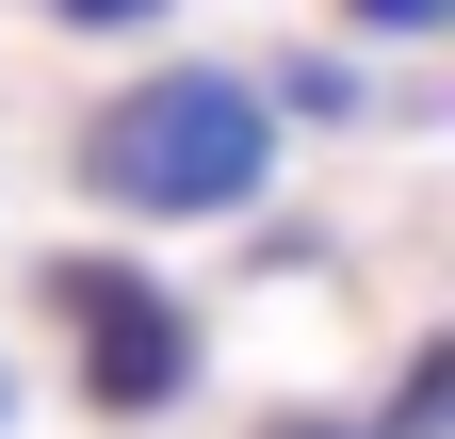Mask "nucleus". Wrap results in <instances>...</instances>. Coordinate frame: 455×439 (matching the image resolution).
<instances>
[{"instance_id": "1", "label": "nucleus", "mask_w": 455, "mask_h": 439, "mask_svg": "<svg viewBox=\"0 0 455 439\" xmlns=\"http://www.w3.org/2000/svg\"><path fill=\"white\" fill-rule=\"evenodd\" d=\"M260 163H276V115H260V82H228V66H163V82H114L98 98V131H82V180L114 212H260Z\"/></svg>"}, {"instance_id": "2", "label": "nucleus", "mask_w": 455, "mask_h": 439, "mask_svg": "<svg viewBox=\"0 0 455 439\" xmlns=\"http://www.w3.org/2000/svg\"><path fill=\"white\" fill-rule=\"evenodd\" d=\"M49 325H66V374H82V407L114 423H163L196 391V309L147 277V260H114V244H49Z\"/></svg>"}, {"instance_id": "3", "label": "nucleus", "mask_w": 455, "mask_h": 439, "mask_svg": "<svg viewBox=\"0 0 455 439\" xmlns=\"http://www.w3.org/2000/svg\"><path fill=\"white\" fill-rule=\"evenodd\" d=\"M260 115H309V131H341V115H358V66L293 49V66H260Z\"/></svg>"}, {"instance_id": "4", "label": "nucleus", "mask_w": 455, "mask_h": 439, "mask_svg": "<svg viewBox=\"0 0 455 439\" xmlns=\"http://www.w3.org/2000/svg\"><path fill=\"white\" fill-rule=\"evenodd\" d=\"M439 423H455V342H423V358H407V391H390V423H374V439H439Z\"/></svg>"}, {"instance_id": "5", "label": "nucleus", "mask_w": 455, "mask_h": 439, "mask_svg": "<svg viewBox=\"0 0 455 439\" xmlns=\"http://www.w3.org/2000/svg\"><path fill=\"white\" fill-rule=\"evenodd\" d=\"M49 17H66V33H147L163 0H49Z\"/></svg>"}, {"instance_id": "6", "label": "nucleus", "mask_w": 455, "mask_h": 439, "mask_svg": "<svg viewBox=\"0 0 455 439\" xmlns=\"http://www.w3.org/2000/svg\"><path fill=\"white\" fill-rule=\"evenodd\" d=\"M341 17H374V33H439L455 0H341Z\"/></svg>"}, {"instance_id": "7", "label": "nucleus", "mask_w": 455, "mask_h": 439, "mask_svg": "<svg viewBox=\"0 0 455 439\" xmlns=\"http://www.w3.org/2000/svg\"><path fill=\"white\" fill-rule=\"evenodd\" d=\"M260 439H374V423H325V407H293V423H260Z\"/></svg>"}, {"instance_id": "8", "label": "nucleus", "mask_w": 455, "mask_h": 439, "mask_svg": "<svg viewBox=\"0 0 455 439\" xmlns=\"http://www.w3.org/2000/svg\"><path fill=\"white\" fill-rule=\"evenodd\" d=\"M0 423H17V391H0Z\"/></svg>"}]
</instances>
